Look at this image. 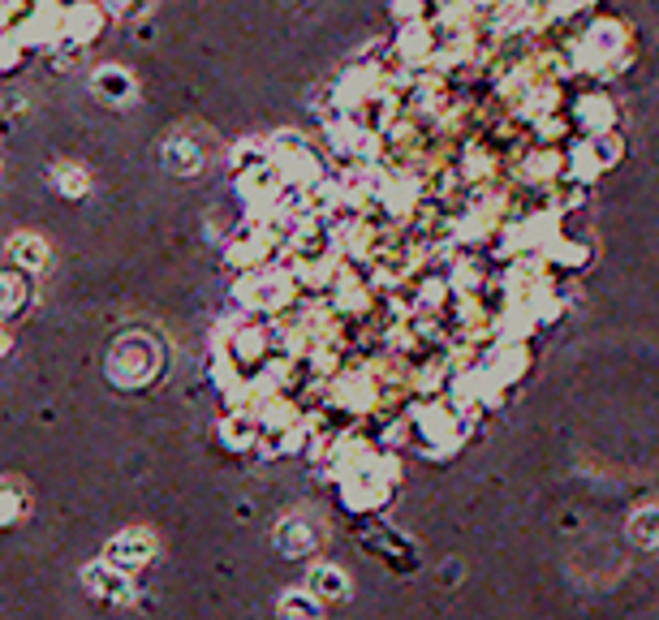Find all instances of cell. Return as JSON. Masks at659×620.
<instances>
[{"instance_id": "2", "label": "cell", "mask_w": 659, "mask_h": 620, "mask_svg": "<svg viewBox=\"0 0 659 620\" xmlns=\"http://www.w3.org/2000/svg\"><path fill=\"white\" fill-rule=\"evenodd\" d=\"M143 560H151V543L143 539V535H125V539L113 543V565L134 569V565H143Z\"/></svg>"}, {"instance_id": "3", "label": "cell", "mask_w": 659, "mask_h": 620, "mask_svg": "<svg viewBox=\"0 0 659 620\" xmlns=\"http://www.w3.org/2000/svg\"><path fill=\"white\" fill-rule=\"evenodd\" d=\"M311 586H315V595H324V599H345V577L336 569H315Z\"/></svg>"}, {"instance_id": "4", "label": "cell", "mask_w": 659, "mask_h": 620, "mask_svg": "<svg viewBox=\"0 0 659 620\" xmlns=\"http://www.w3.org/2000/svg\"><path fill=\"white\" fill-rule=\"evenodd\" d=\"M281 612H285V616H294V620H315V616H319V607H315L306 595H289V599L281 604Z\"/></svg>"}, {"instance_id": "1", "label": "cell", "mask_w": 659, "mask_h": 620, "mask_svg": "<svg viewBox=\"0 0 659 620\" xmlns=\"http://www.w3.org/2000/svg\"><path fill=\"white\" fill-rule=\"evenodd\" d=\"M629 539L643 543V547H655L659 543V505H646L634 513V522H629Z\"/></svg>"}]
</instances>
